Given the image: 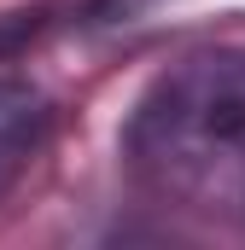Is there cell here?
Returning a JSON list of instances; mask_svg holds the SVG:
<instances>
[{
  "mask_svg": "<svg viewBox=\"0 0 245 250\" xmlns=\"http://www.w3.org/2000/svg\"><path fill=\"white\" fill-rule=\"evenodd\" d=\"M122 157L164 209L245 233V47H204L170 64L140 93Z\"/></svg>",
  "mask_w": 245,
  "mask_h": 250,
  "instance_id": "obj_1",
  "label": "cell"
},
{
  "mask_svg": "<svg viewBox=\"0 0 245 250\" xmlns=\"http://www.w3.org/2000/svg\"><path fill=\"white\" fill-rule=\"evenodd\" d=\"M47 128H53L47 93L18 82V76H0V192L29 169V157L41 151Z\"/></svg>",
  "mask_w": 245,
  "mask_h": 250,
  "instance_id": "obj_2",
  "label": "cell"
}]
</instances>
